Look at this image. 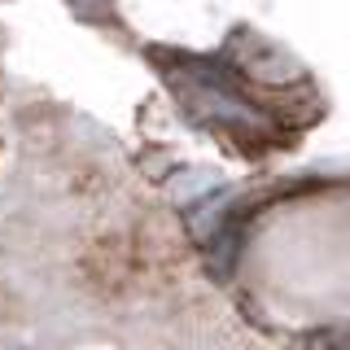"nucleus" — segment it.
Segmentation results:
<instances>
[{
  "instance_id": "obj_1",
  "label": "nucleus",
  "mask_w": 350,
  "mask_h": 350,
  "mask_svg": "<svg viewBox=\"0 0 350 350\" xmlns=\"http://www.w3.org/2000/svg\"><path fill=\"white\" fill-rule=\"evenodd\" d=\"M224 66L237 75H245L258 92H280V88H293V83H306V70L293 53H284L276 40L258 36V31H237L224 49Z\"/></svg>"
},
{
  "instance_id": "obj_2",
  "label": "nucleus",
  "mask_w": 350,
  "mask_h": 350,
  "mask_svg": "<svg viewBox=\"0 0 350 350\" xmlns=\"http://www.w3.org/2000/svg\"><path fill=\"white\" fill-rule=\"evenodd\" d=\"M245 241H250V228H245V206H232V215L224 219V224L215 228L211 237L202 241L206 245V267H211V276L219 280H228L237 271V262H241V250H245Z\"/></svg>"
},
{
  "instance_id": "obj_3",
  "label": "nucleus",
  "mask_w": 350,
  "mask_h": 350,
  "mask_svg": "<svg viewBox=\"0 0 350 350\" xmlns=\"http://www.w3.org/2000/svg\"><path fill=\"white\" fill-rule=\"evenodd\" d=\"M224 189V180H219L215 171H206V167H189V171H175V180H171V202L180 206V211H189V206L197 202H206L211 193Z\"/></svg>"
}]
</instances>
